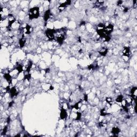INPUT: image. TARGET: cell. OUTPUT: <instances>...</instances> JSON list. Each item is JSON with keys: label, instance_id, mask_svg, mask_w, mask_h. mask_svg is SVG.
I'll use <instances>...</instances> for the list:
<instances>
[{"label": "cell", "instance_id": "52a82bcc", "mask_svg": "<svg viewBox=\"0 0 137 137\" xmlns=\"http://www.w3.org/2000/svg\"><path fill=\"white\" fill-rule=\"evenodd\" d=\"M9 94H10V97L12 99L14 98V97L17 96L18 94V92L17 91V88L15 86L11 87L10 92H9Z\"/></svg>", "mask_w": 137, "mask_h": 137}, {"label": "cell", "instance_id": "ba28073f", "mask_svg": "<svg viewBox=\"0 0 137 137\" xmlns=\"http://www.w3.org/2000/svg\"><path fill=\"white\" fill-rule=\"evenodd\" d=\"M122 54L123 56L130 57L131 55L130 48L129 46H125L122 50Z\"/></svg>", "mask_w": 137, "mask_h": 137}, {"label": "cell", "instance_id": "5b68a950", "mask_svg": "<svg viewBox=\"0 0 137 137\" xmlns=\"http://www.w3.org/2000/svg\"><path fill=\"white\" fill-rule=\"evenodd\" d=\"M109 49L106 47H102L98 50V54L101 56H106L108 55Z\"/></svg>", "mask_w": 137, "mask_h": 137}, {"label": "cell", "instance_id": "30bf717a", "mask_svg": "<svg viewBox=\"0 0 137 137\" xmlns=\"http://www.w3.org/2000/svg\"><path fill=\"white\" fill-rule=\"evenodd\" d=\"M124 99V96L123 95H122V94H120V95H118L116 98L115 99V101L116 102H117V103H121L122 101H123V100Z\"/></svg>", "mask_w": 137, "mask_h": 137}, {"label": "cell", "instance_id": "4fadbf2b", "mask_svg": "<svg viewBox=\"0 0 137 137\" xmlns=\"http://www.w3.org/2000/svg\"><path fill=\"white\" fill-rule=\"evenodd\" d=\"M84 100L85 102H87L88 100H89V97H88V95L86 94H84Z\"/></svg>", "mask_w": 137, "mask_h": 137}, {"label": "cell", "instance_id": "7c38bea8", "mask_svg": "<svg viewBox=\"0 0 137 137\" xmlns=\"http://www.w3.org/2000/svg\"><path fill=\"white\" fill-rule=\"evenodd\" d=\"M14 101H11V102H10L9 103V104H8V107L9 108H11V107H13L14 105Z\"/></svg>", "mask_w": 137, "mask_h": 137}, {"label": "cell", "instance_id": "8992f818", "mask_svg": "<svg viewBox=\"0 0 137 137\" xmlns=\"http://www.w3.org/2000/svg\"><path fill=\"white\" fill-rule=\"evenodd\" d=\"M68 112L65 109L63 108V107L61 109L60 111V118L62 120L66 119V118L68 117Z\"/></svg>", "mask_w": 137, "mask_h": 137}, {"label": "cell", "instance_id": "277c9868", "mask_svg": "<svg viewBox=\"0 0 137 137\" xmlns=\"http://www.w3.org/2000/svg\"><path fill=\"white\" fill-rule=\"evenodd\" d=\"M51 14H52L51 13L50 9H48V10H47L44 13V22L46 23V24H47V22H48V21L49 20V19H50Z\"/></svg>", "mask_w": 137, "mask_h": 137}, {"label": "cell", "instance_id": "7a4b0ae2", "mask_svg": "<svg viewBox=\"0 0 137 137\" xmlns=\"http://www.w3.org/2000/svg\"><path fill=\"white\" fill-rule=\"evenodd\" d=\"M56 30L47 29L45 32V34L47 38L49 41H53L55 40V33Z\"/></svg>", "mask_w": 137, "mask_h": 137}, {"label": "cell", "instance_id": "6da1fadb", "mask_svg": "<svg viewBox=\"0 0 137 137\" xmlns=\"http://www.w3.org/2000/svg\"><path fill=\"white\" fill-rule=\"evenodd\" d=\"M28 16L30 20L37 19L40 16V8L34 7L30 9L29 11Z\"/></svg>", "mask_w": 137, "mask_h": 137}, {"label": "cell", "instance_id": "9c48e42d", "mask_svg": "<svg viewBox=\"0 0 137 137\" xmlns=\"http://www.w3.org/2000/svg\"><path fill=\"white\" fill-rule=\"evenodd\" d=\"M121 132V130L119 128V127H118L117 126H115L113 127L111 130V133L112 134H113V136H118V134H119Z\"/></svg>", "mask_w": 137, "mask_h": 137}, {"label": "cell", "instance_id": "3957f363", "mask_svg": "<svg viewBox=\"0 0 137 137\" xmlns=\"http://www.w3.org/2000/svg\"><path fill=\"white\" fill-rule=\"evenodd\" d=\"M114 29V26L112 23H109V25L105 26V32L107 35H110L113 32Z\"/></svg>", "mask_w": 137, "mask_h": 137}, {"label": "cell", "instance_id": "8fae6325", "mask_svg": "<svg viewBox=\"0 0 137 137\" xmlns=\"http://www.w3.org/2000/svg\"><path fill=\"white\" fill-rule=\"evenodd\" d=\"M106 102H107V103H108V104L111 106L112 105V103L114 102V100L110 97H106Z\"/></svg>", "mask_w": 137, "mask_h": 137}]
</instances>
